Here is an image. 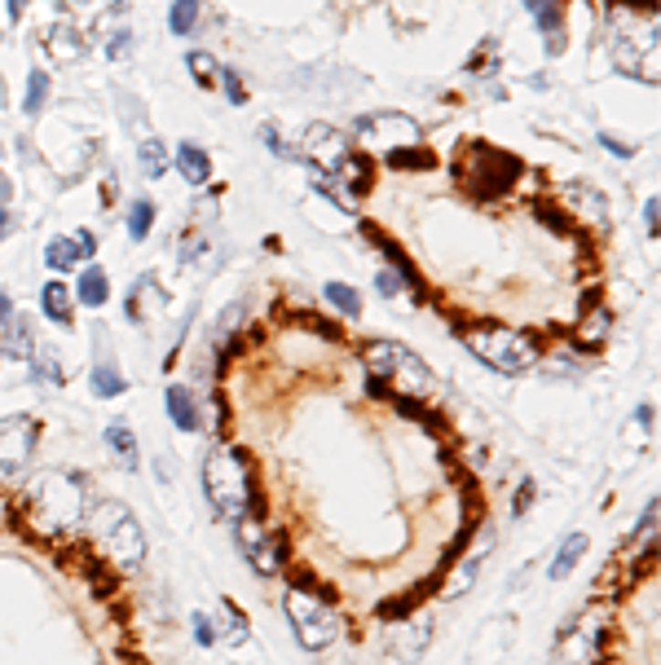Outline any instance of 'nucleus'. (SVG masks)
<instances>
[{
  "mask_svg": "<svg viewBox=\"0 0 661 665\" xmlns=\"http://www.w3.org/2000/svg\"><path fill=\"white\" fill-rule=\"evenodd\" d=\"M300 154H305V164L313 168V185L335 207L357 212V203H362L357 195L371 185V168H366V159L353 150L349 132H340L330 123H313L305 137H300Z\"/></svg>",
  "mask_w": 661,
  "mask_h": 665,
  "instance_id": "f257e3e1",
  "label": "nucleus"
},
{
  "mask_svg": "<svg viewBox=\"0 0 661 665\" xmlns=\"http://www.w3.org/2000/svg\"><path fill=\"white\" fill-rule=\"evenodd\" d=\"M362 362L371 375V393L375 396H402V401H433L436 379L428 362L414 348L397 340H371L362 344Z\"/></svg>",
  "mask_w": 661,
  "mask_h": 665,
  "instance_id": "f03ea898",
  "label": "nucleus"
},
{
  "mask_svg": "<svg viewBox=\"0 0 661 665\" xmlns=\"http://www.w3.org/2000/svg\"><path fill=\"white\" fill-rule=\"evenodd\" d=\"M84 516H89V480H84V471H45V476L31 480V490H26V520L45 538L79 529Z\"/></svg>",
  "mask_w": 661,
  "mask_h": 665,
  "instance_id": "7ed1b4c3",
  "label": "nucleus"
},
{
  "mask_svg": "<svg viewBox=\"0 0 661 665\" xmlns=\"http://www.w3.org/2000/svg\"><path fill=\"white\" fill-rule=\"evenodd\" d=\"M609 62L631 79L657 84V9L613 5L609 18Z\"/></svg>",
  "mask_w": 661,
  "mask_h": 665,
  "instance_id": "20e7f679",
  "label": "nucleus"
},
{
  "mask_svg": "<svg viewBox=\"0 0 661 665\" xmlns=\"http://www.w3.org/2000/svg\"><path fill=\"white\" fill-rule=\"evenodd\" d=\"M84 533L106 555V565L124 568V573H132V568L146 560V533H142L137 516L128 512L124 502H98L84 516Z\"/></svg>",
  "mask_w": 661,
  "mask_h": 665,
  "instance_id": "39448f33",
  "label": "nucleus"
},
{
  "mask_svg": "<svg viewBox=\"0 0 661 665\" xmlns=\"http://www.w3.org/2000/svg\"><path fill=\"white\" fill-rule=\"evenodd\" d=\"M204 490L207 502L216 507V516L238 520L252 512V471H247V459L234 445H212V454L204 463Z\"/></svg>",
  "mask_w": 661,
  "mask_h": 665,
  "instance_id": "423d86ee",
  "label": "nucleus"
},
{
  "mask_svg": "<svg viewBox=\"0 0 661 665\" xmlns=\"http://www.w3.org/2000/svg\"><path fill=\"white\" fill-rule=\"evenodd\" d=\"M463 344L498 375H525L538 362V344L511 326H472V331H463Z\"/></svg>",
  "mask_w": 661,
  "mask_h": 665,
  "instance_id": "0eeeda50",
  "label": "nucleus"
},
{
  "mask_svg": "<svg viewBox=\"0 0 661 665\" xmlns=\"http://www.w3.org/2000/svg\"><path fill=\"white\" fill-rule=\"evenodd\" d=\"M520 176V159L508 154L498 146H485V142H472L463 150V168H458V181L467 185L472 198H503L516 185Z\"/></svg>",
  "mask_w": 661,
  "mask_h": 665,
  "instance_id": "6e6552de",
  "label": "nucleus"
},
{
  "mask_svg": "<svg viewBox=\"0 0 661 665\" xmlns=\"http://www.w3.org/2000/svg\"><path fill=\"white\" fill-rule=\"evenodd\" d=\"M287 617H291V630H296V639H300L305 652H322V648H330V643L340 639V617H335V608L318 591H309V586L287 591Z\"/></svg>",
  "mask_w": 661,
  "mask_h": 665,
  "instance_id": "1a4fd4ad",
  "label": "nucleus"
},
{
  "mask_svg": "<svg viewBox=\"0 0 661 665\" xmlns=\"http://www.w3.org/2000/svg\"><path fill=\"white\" fill-rule=\"evenodd\" d=\"M36 441H40V423L31 415H9L0 419V485L18 480L26 463L36 459Z\"/></svg>",
  "mask_w": 661,
  "mask_h": 665,
  "instance_id": "9d476101",
  "label": "nucleus"
},
{
  "mask_svg": "<svg viewBox=\"0 0 661 665\" xmlns=\"http://www.w3.org/2000/svg\"><path fill=\"white\" fill-rule=\"evenodd\" d=\"M353 137L362 142V150H406V146H419V123L410 115H397V111H375V115H362L353 128Z\"/></svg>",
  "mask_w": 661,
  "mask_h": 665,
  "instance_id": "9b49d317",
  "label": "nucleus"
},
{
  "mask_svg": "<svg viewBox=\"0 0 661 665\" xmlns=\"http://www.w3.org/2000/svg\"><path fill=\"white\" fill-rule=\"evenodd\" d=\"M234 529H238V543H243L247 565H252L260 577H278L282 560H287L282 533H265V524H260L256 516H238V520H234Z\"/></svg>",
  "mask_w": 661,
  "mask_h": 665,
  "instance_id": "f8f14e48",
  "label": "nucleus"
},
{
  "mask_svg": "<svg viewBox=\"0 0 661 665\" xmlns=\"http://www.w3.org/2000/svg\"><path fill=\"white\" fill-rule=\"evenodd\" d=\"M600 635H604V617L582 613L573 626H564V635L556 643V657L551 665H595V652H600Z\"/></svg>",
  "mask_w": 661,
  "mask_h": 665,
  "instance_id": "ddd939ff",
  "label": "nucleus"
},
{
  "mask_svg": "<svg viewBox=\"0 0 661 665\" xmlns=\"http://www.w3.org/2000/svg\"><path fill=\"white\" fill-rule=\"evenodd\" d=\"M93 251H98L93 234H84V229H79L76 238H53V243L45 247V265H49V269H58V273H71V269H79V260H89Z\"/></svg>",
  "mask_w": 661,
  "mask_h": 665,
  "instance_id": "4468645a",
  "label": "nucleus"
},
{
  "mask_svg": "<svg viewBox=\"0 0 661 665\" xmlns=\"http://www.w3.org/2000/svg\"><path fill=\"white\" fill-rule=\"evenodd\" d=\"M530 9H534V23L538 31L547 36V53H560V26H564V9H560V0H530Z\"/></svg>",
  "mask_w": 661,
  "mask_h": 665,
  "instance_id": "2eb2a0df",
  "label": "nucleus"
},
{
  "mask_svg": "<svg viewBox=\"0 0 661 665\" xmlns=\"http://www.w3.org/2000/svg\"><path fill=\"white\" fill-rule=\"evenodd\" d=\"M106 449H110V459L124 471H137V437H132L128 423H110L106 428Z\"/></svg>",
  "mask_w": 661,
  "mask_h": 665,
  "instance_id": "dca6fc26",
  "label": "nucleus"
},
{
  "mask_svg": "<svg viewBox=\"0 0 661 665\" xmlns=\"http://www.w3.org/2000/svg\"><path fill=\"white\" fill-rule=\"evenodd\" d=\"M177 173L190 181V185H204L207 176H212V159H207L204 146H194V142H185L177 150Z\"/></svg>",
  "mask_w": 661,
  "mask_h": 665,
  "instance_id": "f3484780",
  "label": "nucleus"
},
{
  "mask_svg": "<svg viewBox=\"0 0 661 665\" xmlns=\"http://www.w3.org/2000/svg\"><path fill=\"white\" fill-rule=\"evenodd\" d=\"M168 415H173V423H177L181 432H194V428H199V415H194V396L185 393L181 384H173V388H168Z\"/></svg>",
  "mask_w": 661,
  "mask_h": 665,
  "instance_id": "a211bd4d",
  "label": "nucleus"
},
{
  "mask_svg": "<svg viewBox=\"0 0 661 665\" xmlns=\"http://www.w3.org/2000/svg\"><path fill=\"white\" fill-rule=\"evenodd\" d=\"M40 300H45V318L49 322H58V326L71 322V291H67L62 282H49V287L40 291Z\"/></svg>",
  "mask_w": 661,
  "mask_h": 665,
  "instance_id": "6ab92c4d",
  "label": "nucleus"
},
{
  "mask_svg": "<svg viewBox=\"0 0 661 665\" xmlns=\"http://www.w3.org/2000/svg\"><path fill=\"white\" fill-rule=\"evenodd\" d=\"M79 304H89V309H102L106 304V273L98 265H89V269L79 273Z\"/></svg>",
  "mask_w": 661,
  "mask_h": 665,
  "instance_id": "aec40b11",
  "label": "nucleus"
},
{
  "mask_svg": "<svg viewBox=\"0 0 661 665\" xmlns=\"http://www.w3.org/2000/svg\"><path fill=\"white\" fill-rule=\"evenodd\" d=\"M586 555V533H573V538H564V543H560V555H556V565H551V577H569V573H573V565H578V560H582Z\"/></svg>",
  "mask_w": 661,
  "mask_h": 665,
  "instance_id": "412c9836",
  "label": "nucleus"
},
{
  "mask_svg": "<svg viewBox=\"0 0 661 665\" xmlns=\"http://www.w3.org/2000/svg\"><path fill=\"white\" fill-rule=\"evenodd\" d=\"M221 626H226V630H221V643H226V648H238V643H247V617L238 613L229 599H221Z\"/></svg>",
  "mask_w": 661,
  "mask_h": 665,
  "instance_id": "4be33fe9",
  "label": "nucleus"
},
{
  "mask_svg": "<svg viewBox=\"0 0 661 665\" xmlns=\"http://www.w3.org/2000/svg\"><path fill=\"white\" fill-rule=\"evenodd\" d=\"M0 344H5V353H9V357H26V353L36 348V340H31V322L14 318V326L5 322V340H0Z\"/></svg>",
  "mask_w": 661,
  "mask_h": 665,
  "instance_id": "5701e85b",
  "label": "nucleus"
},
{
  "mask_svg": "<svg viewBox=\"0 0 661 665\" xmlns=\"http://www.w3.org/2000/svg\"><path fill=\"white\" fill-rule=\"evenodd\" d=\"M137 159H142V173L151 176V181L168 173V150H163V142H159V137H146V142L137 146Z\"/></svg>",
  "mask_w": 661,
  "mask_h": 665,
  "instance_id": "b1692460",
  "label": "nucleus"
},
{
  "mask_svg": "<svg viewBox=\"0 0 661 665\" xmlns=\"http://www.w3.org/2000/svg\"><path fill=\"white\" fill-rule=\"evenodd\" d=\"M330 309H340L344 318H362V296H357L353 287H344V282H327V291H322Z\"/></svg>",
  "mask_w": 661,
  "mask_h": 665,
  "instance_id": "393cba45",
  "label": "nucleus"
},
{
  "mask_svg": "<svg viewBox=\"0 0 661 665\" xmlns=\"http://www.w3.org/2000/svg\"><path fill=\"white\" fill-rule=\"evenodd\" d=\"M89 384H93V393H98V396H120V393L128 388L124 375H120L115 366H106V362H102L98 370H93V375H89Z\"/></svg>",
  "mask_w": 661,
  "mask_h": 665,
  "instance_id": "a878e982",
  "label": "nucleus"
},
{
  "mask_svg": "<svg viewBox=\"0 0 661 665\" xmlns=\"http://www.w3.org/2000/svg\"><path fill=\"white\" fill-rule=\"evenodd\" d=\"M49 49H53V58H58V62H71V58L84 49V40H79L76 31H67V26H53V31H49Z\"/></svg>",
  "mask_w": 661,
  "mask_h": 665,
  "instance_id": "bb28decb",
  "label": "nucleus"
},
{
  "mask_svg": "<svg viewBox=\"0 0 661 665\" xmlns=\"http://www.w3.org/2000/svg\"><path fill=\"white\" fill-rule=\"evenodd\" d=\"M173 36H190L199 26V0H173Z\"/></svg>",
  "mask_w": 661,
  "mask_h": 665,
  "instance_id": "cd10ccee",
  "label": "nucleus"
},
{
  "mask_svg": "<svg viewBox=\"0 0 661 665\" xmlns=\"http://www.w3.org/2000/svg\"><path fill=\"white\" fill-rule=\"evenodd\" d=\"M45 98H49V75H45V71H31V79H26V101H23V111H26V115H40Z\"/></svg>",
  "mask_w": 661,
  "mask_h": 665,
  "instance_id": "c85d7f7f",
  "label": "nucleus"
},
{
  "mask_svg": "<svg viewBox=\"0 0 661 665\" xmlns=\"http://www.w3.org/2000/svg\"><path fill=\"white\" fill-rule=\"evenodd\" d=\"M185 67H190V75H194L204 89H212V84H216V71H221V67L212 62V53H204V49H199V53H185Z\"/></svg>",
  "mask_w": 661,
  "mask_h": 665,
  "instance_id": "c756f323",
  "label": "nucleus"
},
{
  "mask_svg": "<svg viewBox=\"0 0 661 665\" xmlns=\"http://www.w3.org/2000/svg\"><path fill=\"white\" fill-rule=\"evenodd\" d=\"M151 225H154V203H146V198H142V203H132V212H128V234L142 243V238L151 234Z\"/></svg>",
  "mask_w": 661,
  "mask_h": 665,
  "instance_id": "7c9ffc66",
  "label": "nucleus"
},
{
  "mask_svg": "<svg viewBox=\"0 0 661 665\" xmlns=\"http://www.w3.org/2000/svg\"><path fill=\"white\" fill-rule=\"evenodd\" d=\"M388 164L393 168H433V150H419V146H406V150H393L388 154Z\"/></svg>",
  "mask_w": 661,
  "mask_h": 665,
  "instance_id": "2f4dec72",
  "label": "nucleus"
},
{
  "mask_svg": "<svg viewBox=\"0 0 661 665\" xmlns=\"http://www.w3.org/2000/svg\"><path fill=\"white\" fill-rule=\"evenodd\" d=\"M481 555H485V551H477V560H467V565H463V568L455 573V577H450V586H446V595H450V599H455V595H463L467 586H472V582H477V568H481Z\"/></svg>",
  "mask_w": 661,
  "mask_h": 665,
  "instance_id": "473e14b6",
  "label": "nucleus"
},
{
  "mask_svg": "<svg viewBox=\"0 0 661 665\" xmlns=\"http://www.w3.org/2000/svg\"><path fill=\"white\" fill-rule=\"evenodd\" d=\"M534 216H538V221H547L556 234H569V229H573V221H569L560 207H551V203H534Z\"/></svg>",
  "mask_w": 661,
  "mask_h": 665,
  "instance_id": "72a5a7b5",
  "label": "nucleus"
},
{
  "mask_svg": "<svg viewBox=\"0 0 661 665\" xmlns=\"http://www.w3.org/2000/svg\"><path fill=\"white\" fill-rule=\"evenodd\" d=\"M216 84H226V98L234 101V106H243V101H247V89H243V79L229 71V67H221V71H216Z\"/></svg>",
  "mask_w": 661,
  "mask_h": 665,
  "instance_id": "f704fd0d",
  "label": "nucleus"
},
{
  "mask_svg": "<svg viewBox=\"0 0 661 665\" xmlns=\"http://www.w3.org/2000/svg\"><path fill=\"white\" fill-rule=\"evenodd\" d=\"M194 639L204 643V648H212V643H216V630H212L207 613H194Z\"/></svg>",
  "mask_w": 661,
  "mask_h": 665,
  "instance_id": "c9c22d12",
  "label": "nucleus"
},
{
  "mask_svg": "<svg viewBox=\"0 0 661 665\" xmlns=\"http://www.w3.org/2000/svg\"><path fill=\"white\" fill-rule=\"evenodd\" d=\"M644 225H648V234H657V225H661V203L657 198L644 203Z\"/></svg>",
  "mask_w": 661,
  "mask_h": 665,
  "instance_id": "e433bc0d",
  "label": "nucleus"
},
{
  "mask_svg": "<svg viewBox=\"0 0 661 665\" xmlns=\"http://www.w3.org/2000/svg\"><path fill=\"white\" fill-rule=\"evenodd\" d=\"M402 287H406V278H397V273H380V291H383V296H402Z\"/></svg>",
  "mask_w": 661,
  "mask_h": 665,
  "instance_id": "4c0bfd02",
  "label": "nucleus"
},
{
  "mask_svg": "<svg viewBox=\"0 0 661 665\" xmlns=\"http://www.w3.org/2000/svg\"><path fill=\"white\" fill-rule=\"evenodd\" d=\"M128 36H120V40H110V45H106V58H128Z\"/></svg>",
  "mask_w": 661,
  "mask_h": 665,
  "instance_id": "58836bf2",
  "label": "nucleus"
},
{
  "mask_svg": "<svg viewBox=\"0 0 661 665\" xmlns=\"http://www.w3.org/2000/svg\"><path fill=\"white\" fill-rule=\"evenodd\" d=\"M600 142H604V146H609L613 154H622V159H631V146H622V142H613L609 132H604V137H600Z\"/></svg>",
  "mask_w": 661,
  "mask_h": 665,
  "instance_id": "ea45409f",
  "label": "nucleus"
},
{
  "mask_svg": "<svg viewBox=\"0 0 661 665\" xmlns=\"http://www.w3.org/2000/svg\"><path fill=\"white\" fill-rule=\"evenodd\" d=\"M5 9H9V18H23V9H26V0H5Z\"/></svg>",
  "mask_w": 661,
  "mask_h": 665,
  "instance_id": "a19ab883",
  "label": "nucleus"
},
{
  "mask_svg": "<svg viewBox=\"0 0 661 665\" xmlns=\"http://www.w3.org/2000/svg\"><path fill=\"white\" fill-rule=\"evenodd\" d=\"M9 313H14V304H9V296H5V291H0V326H5V322H9Z\"/></svg>",
  "mask_w": 661,
  "mask_h": 665,
  "instance_id": "79ce46f5",
  "label": "nucleus"
},
{
  "mask_svg": "<svg viewBox=\"0 0 661 665\" xmlns=\"http://www.w3.org/2000/svg\"><path fill=\"white\" fill-rule=\"evenodd\" d=\"M9 195H14V185H9V176L0 173V203H9Z\"/></svg>",
  "mask_w": 661,
  "mask_h": 665,
  "instance_id": "37998d69",
  "label": "nucleus"
},
{
  "mask_svg": "<svg viewBox=\"0 0 661 665\" xmlns=\"http://www.w3.org/2000/svg\"><path fill=\"white\" fill-rule=\"evenodd\" d=\"M644 428H653V406H639V415H635Z\"/></svg>",
  "mask_w": 661,
  "mask_h": 665,
  "instance_id": "c03bdc74",
  "label": "nucleus"
},
{
  "mask_svg": "<svg viewBox=\"0 0 661 665\" xmlns=\"http://www.w3.org/2000/svg\"><path fill=\"white\" fill-rule=\"evenodd\" d=\"M9 229H14V221H9V216H5V212H0V238H5V234H9Z\"/></svg>",
  "mask_w": 661,
  "mask_h": 665,
  "instance_id": "a18cd8bd",
  "label": "nucleus"
}]
</instances>
